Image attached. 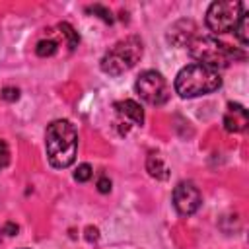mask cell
<instances>
[{"label":"cell","mask_w":249,"mask_h":249,"mask_svg":"<svg viewBox=\"0 0 249 249\" xmlns=\"http://www.w3.org/2000/svg\"><path fill=\"white\" fill-rule=\"evenodd\" d=\"M45 150L49 163L56 169H66L74 163L78 154V132L66 119H56L47 126Z\"/></svg>","instance_id":"6da1fadb"},{"label":"cell","mask_w":249,"mask_h":249,"mask_svg":"<svg viewBox=\"0 0 249 249\" xmlns=\"http://www.w3.org/2000/svg\"><path fill=\"white\" fill-rule=\"evenodd\" d=\"M220 86H222V78L218 70H212L196 62L181 68L179 74L175 76V91L187 99L212 93Z\"/></svg>","instance_id":"7a4b0ae2"},{"label":"cell","mask_w":249,"mask_h":249,"mask_svg":"<svg viewBox=\"0 0 249 249\" xmlns=\"http://www.w3.org/2000/svg\"><path fill=\"white\" fill-rule=\"evenodd\" d=\"M189 53L191 56L196 60V64L208 66L212 70L218 68H226L231 62H235L237 58H245V54L214 37H195L189 45Z\"/></svg>","instance_id":"3957f363"},{"label":"cell","mask_w":249,"mask_h":249,"mask_svg":"<svg viewBox=\"0 0 249 249\" xmlns=\"http://www.w3.org/2000/svg\"><path fill=\"white\" fill-rule=\"evenodd\" d=\"M142 56V41L136 35L117 41L101 58V70L109 76H121L128 72Z\"/></svg>","instance_id":"277c9868"},{"label":"cell","mask_w":249,"mask_h":249,"mask_svg":"<svg viewBox=\"0 0 249 249\" xmlns=\"http://www.w3.org/2000/svg\"><path fill=\"white\" fill-rule=\"evenodd\" d=\"M241 16H243L241 2H233V0L214 2V4H210L208 12H206V25L212 33H218V35L230 33L235 29Z\"/></svg>","instance_id":"5b68a950"},{"label":"cell","mask_w":249,"mask_h":249,"mask_svg":"<svg viewBox=\"0 0 249 249\" xmlns=\"http://www.w3.org/2000/svg\"><path fill=\"white\" fill-rule=\"evenodd\" d=\"M134 89L140 95V99H144L148 105H163L171 93L167 80L156 70H144L136 78Z\"/></svg>","instance_id":"8992f818"},{"label":"cell","mask_w":249,"mask_h":249,"mask_svg":"<svg viewBox=\"0 0 249 249\" xmlns=\"http://www.w3.org/2000/svg\"><path fill=\"white\" fill-rule=\"evenodd\" d=\"M202 195L193 181H181L173 189V206L181 216H191L198 210Z\"/></svg>","instance_id":"52a82bcc"},{"label":"cell","mask_w":249,"mask_h":249,"mask_svg":"<svg viewBox=\"0 0 249 249\" xmlns=\"http://www.w3.org/2000/svg\"><path fill=\"white\" fill-rule=\"evenodd\" d=\"M249 123L247 109L239 103H228L226 115H224V128L228 132H241Z\"/></svg>","instance_id":"ba28073f"},{"label":"cell","mask_w":249,"mask_h":249,"mask_svg":"<svg viewBox=\"0 0 249 249\" xmlns=\"http://www.w3.org/2000/svg\"><path fill=\"white\" fill-rule=\"evenodd\" d=\"M115 109H117V113H119L123 119H128L132 124H142V123H144V111H142V107H140L136 101H132V99H124V101L115 103Z\"/></svg>","instance_id":"9c48e42d"},{"label":"cell","mask_w":249,"mask_h":249,"mask_svg":"<svg viewBox=\"0 0 249 249\" xmlns=\"http://www.w3.org/2000/svg\"><path fill=\"white\" fill-rule=\"evenodd\" d=\"M146 169H148V173H150L152 177H156V179H165V177L169 175V173H167V167L163 165V161H161V158H160L158 154H150V156H148Z\"/></svg>","instance_id":"30bf717a"},{"label":"cell","mask_w":249,"mask_h":249,"mask_svg":"<svg viewBox=\"0 0 249 249\" xmlns=\"http://www.w3.org/2000/svg\"><path fill=\"white\" fill-rule=\"evenodd\" d=\"M249 14L247 12H243V16H241V19L237 21V25H235V29H233V33H235V37L239 39V43L245 47L247 43H249V35H247V25H249V18H247Z\"/></svg>","instance_id":"8fae6325"},{"label":"cell","mask_w":249,"mask_h":249,"mask_svg":"<svg viewBox=\"0 0 249 249\" xmlns=\"http://www.w3.org/2000/svg\"><path fill=\"white\" fill-rule=\"evenodd\" d=\"M56 51H58V43L53 41V39H43V41H39L37 47H35V53H37L39 56H53Z\"/></svg>","instance_id":"7c38bea8"},{"label":"cell","mask_w":249,"mask_h":249,"mask_svg":"<svg viewBox=\"0 0 249 249\" xmlns=\"http://www.w3.org/2000/svg\"><path fill=\"white\" fill-rule=\"evenodd\" d=\"M58 29H60V35H62V37H66L68 47H70V49H74V47L78 45V41H80V39H78V33L74 31V27H72L70 23H60V25H58Z\"/></svg>","instance_id":"4fadbf2b"},{"label":"cell","mask_w":249,"mask_h":249,"mask_svg":"<svg viewBox=\"0 0 249 249\" xmlns=\"http://www.w3.org/2000/svg\"><path fill=\"white\" fill-rule=\"evenodd\" d=\"M91 175H93V169H91L89 163H82V165H78V169L74 171V179H76L78 183H86V181H89Z\"/></svg>","instance_id":"5bb4252c"},{"label":"cell","mask_w":249,"mask_h":249,"mask_svg":"<svg viewBox=\"0 0 249 249\" xmlns=\"http://www.w3.org/2000/svg\"><path fill=\"white\" fill-rule=\"evenodd\" d=\"M88 10H89V12H93V14H99V18H101L103 21H107V23H113V16H111V12H109L107 8H103V6L95 4V6L88 8Z\"/></svg>","instance_id":"9a60e30c"},{"label":"cell","mask_w":249,"mask_h":249,"mask_svg":"<svg viewBox=\"0 0 249 249\" xmlns=\"http://www.w3.org/2000/svg\"><path fill=\"white\" fill-rule=\"evenodd\" d=\"M8 161H10V150H8L6 142L0 140V169H4L8 165Z\"/></svg>","instance_id":"2e32d148"},{"label":"cell","mask_w":249,"mask_h":249,"mask_svg":"<svg viewBox=\"0 0 249 249\" xmlns=\"http://www.w3.org/2000/svg\"><path fill=\"white\" fill-rule=\"evenodd\" d=\"M19 97V89L18 88H4L2 89V99L6 101H16Z\"/></svg>","instance_id":"e0dca14e"},{"label":"cell","mask_w":249,"mask_h":249,"mask_svg":"<svg viewBox=\"0 0 249 249\" xmlns=\"http://www.w3.org/2000/svg\"><path fill=\"white\" fill-rule=\"evenodd\" d=\"M97 191H99V193H109V191H111V179L105 177V175H101V177L97 179Z\"/></svg>","instance_id":"ac0fdd59"}]
</instances>
